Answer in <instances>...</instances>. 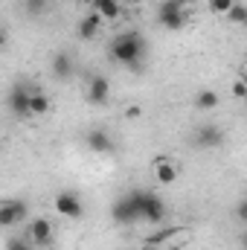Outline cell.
I'll return each mask as SVG.
<instances>
[{
  "instance_id": "obj_11",
  "label": "cell",
  "mask_w": 247,
  "mask_h": 250,
  "mask_svg": "<svg viewBox=\"0 0 247 250\" xmlns=\"http://www.w3.org/2000/svg\"><path fill=\"white\" fill-rule=\"evenodd\" d=\"M29 242L38 245V248L53 245V224H50V218H35L29 224Z\"/></svg>"
},
{
  "instance_id": "obj_9",
  "label": "cell",
  "mask_w": 247,
  "mask_h": 250,
  "mask_svg": "<svg viewBox=\"0 0 247 250\" xmlns=\"http://www.w3.org/2000/svg\"><path fill=\"white\" fill-rule=\"evenodd\" d=\"M154 178H157V184H163V187H172V184H178V175H181V169H178V163L175 160H169V157H154Z\"/></svg>"
},
{
  "instance_id": "obj_15",
  "label": "cell",
  "mask_w": 247,
  "mask_h": 250,
  "mask_svg": "<svg viewBox=\"0 0 247 250\" xmlns=\"http://www.w3.org/2000/svg\"><path fill=\"white\" fill-rule=\"evenodd\" d=\"M93 6V12L102 18V21H117L123 15V3L120 0H87Z\"/></svg>"
},
{
  "instance_id": "obj_21",
  "label": "cell",
  "mask_w": 247,
  "mask_h": 250,
  "mask_svg": "<svg viewBox=\"0 0 247 250\" xmlns=\"http://www.w3.org/2000/svg\"><path fill=\"white\" fill-rule=\"evenodd\" d=\"M6 250H32V245L26 239H9L6 242Z\"/></svg>"
},
{
  "instance_id": "obj_24",
  "label": "cell",
  "mask_w": 247,
  "mask_h": 250,
  "mask_svg": "<svg viewBox=\"0 0 247 250\" xmlns=\"http://www.w3.org/2000/svg\"><path fill=\"white\" fill-rule=\"evenodd\" d=\"M125 117H140V108H137V105H134V108H128V111H125Z\"/></svg>"
},
{
  "instance_id": "obj_4",
  "label": "cell",
  "mask_w": 247,
  "mask_h": 250,
  "mask_svg": "<svg viewBox=\"0 0 247 250\" xmlns=\"http://www.w3.org/2000/svg\"><path fill=\"white\" fill-rule=\"evenodd\" d=\"M29 215V204L23 198H3L0 201V227H15Z\"/></svg>"
},
{
  "instance_id": "obj_18",
  "label": "cell",
  "mask_w": 247,
  "mask_h": 250,
  "mask_svg": "<svg viewBox=\"0 0 247 250\" xmlns=\"http://www.w3.org/2000/svg\"><path fill=\"white\" fill-rule=\"evenodd\" d=\"M23 12L29 18H41L50 12V0H23Z\"/></svg>"
},
{
  "instance_id": "obj_28",
  "label": "cell",
  "mask_w": 247,
  "mask_h": 250,
  "mask_svg": "<svg viewBox=\"0 0 247 250\" xmlns=\"http://www.w3.org/2000/svg\"><path fill=\"white\" fill-rule=\"evenodd\" d=\"M67 3H73V0H67Z\"/></svg>"
},
{
  "instance_id": "obj_8",
  "label": "cell",
  "mask_w": 247,
  "mask_h": 250,
  "mask_svg": "<svg viewBox=\"0 0 247 250\" xmlns=\"http://www.w3.org/2000/svg\"><path fill=\"white\" fill-rule=\"evenodd\" d=\"M84 96H87L90 105H105L111 99V82L105 76H99V73L90 76L87 79V87H84Z\"/></svg>"
},
{
  "instance_id": "obj_2",
  "label": "cell",
  "mask_w": 247,
  "mask_h": 250,
  "mask_svg": "<svg viewBox=\"0 0 247 250\" xmlns=\"http://www.w3.org/2000/svg\"><path fill=\"white\" fill-rule=\"evenodd\" d=\"M137 207H140V221L148 224H160L166 218V204L160 195L148 192V189H137Z\"/></svg>"
},
{
  "instance_id": "obj_10",
  "label": "cell",
  "mask_w": 247,
  "mask_h": 250,
  "mask_svg": "<svg viewBox=\"0 0 247 250\" xmlns=\"http://www.w3.org/2000/svg\"><path fill=\"white\" fill-rule=\"evenodd\" d=\"M84 146L93 154H108V151H114V137L108 131H102V128H93V131L84 134Z\"/></svg>"
},
{
  "instance_id": "obj_13",
  "label": "cell",
  "mask_w": 247,
  "mask_h": 250,
  "mask_svg": "<svg viewBox=\"0 0 247 250\" xmlns=\"http://www.w3.org/2000/svg\"><path fill=\"white\" fill-rule=\"evenodd\" d=\"M50 70H53V76H56V79L70 82V79H73V73H76V62H73V56H70V53H56V56H53V62H50Z\"/></svg>"
},
{
  "instance_id": "obj_16",
  "label": "cell",
  "mask_w": 247,
  "mask_h": 250,
  "mask_svg": "<svg viewBox=\"0 0 247 250\" xmlns=\"http://www.w3.org/2000/svg\"><path fill=\"white\" fill-rule=\"evenodd\" d=\"M50 111V96L41 87H32L29 93V117H44Z\"/></svg>"
},
{
  "instance_id": "obj_26",
  "label": "cell",
  "mask_w": 247,
  "mask_h": 250,
  "mask_svg": "<svg viewBox=\"0 0 247 250\" xmlns=\"http://www.w3.org/2000/svg\"><path fill=\"white\" fill-rule=\"evenodd\" d=\"M120 3H123V6H128V3H131V6H140V3H145V0H120Z\"/></svg>"
},
{
  "instance_id": "obj_29",
  "label": "cell",
  "mask_w": 247,
  "mask_h": 250,
  "mask_svg": "<svg viewBox=\"0 0 247 250\" xmlns=\"http://www.w3.org/2000/svg\"><path fill=\"white\" fill-rule=\"evenodd\" d=\"M32 250H35V248H32Z\"/></svg>"
},
{
  "instance_id": "obj_20",
  "label": "cell",
  "mask_w": 247,
  "mask_h": 250,
  "mask_svg": "<svg viewBox=\"0 0 247 250\" xmlns=\"http://www.w3.org/2000/svg\"><path fill=\"white\" fill-rule=\"evenodd\" d=\"M233 3H236V0H209L206 6H209V12H212V15H227Z\"/></svg>"
},
{
  "instance_id": "obj_22",
  "label": "cell",
  "mask_w": 247,
  "mask_h": 250,
  "mask_svg": "<svg viewBox=\"0 0 247 250\" xmlns=\"http://www.w3.org/2000/svg\"><path fill=\"white\" fill-rule=\"evenodd\" d=\"M233 96H236V99H245V96H247L245 79H236V82H233Z\"/></svg>"
},
{
  "instance_id": "obj_5",
  "label": "cell",
  "mask_w": 247,
  "mask_h": 250,
  "mask_svg": "<svg viewBox=\"0 0 247 250\" xmlns=\"http://www.w3.org/2000/svg\"><path fill=\"white\" fill-rule=\"evenodd\" d=\"M53 204H56V212H59L62 218L76 221V218H82V215H84V204H82V198H79L76 192H70V189L59 192Z\"/></svg>"
},
{
  "instance_id": "obj_25",
  "label": "cell",
  "mask_w": 247,
  "mask_h": 250,
  "mask_svg": "<svg viewBox=\"0 0 247 250\" xmlns=\"http://www.w3.org/2000/svg\"><path fill=\"white\" fill-rule=\"evenodd\" d=\"M169 3H175V6H181V9H186V6H189L192 0H169Z\"/></svg>"
},
{
  "instance_id": "obj_17",
  "label": "cell",
  "mask_w": 247,
  "mask_h": 250,
  "mask_svg": "<svg viewBox=\"0 0 247 250\" xmlns=\"http://www.w3.org/2000/svg\"><path fill=\"white\" fill-rule=\"evenodd\" d=\"M218 105H221L218 90L204 87V90H198V93H195V108H198V111H212V108H218Z\"/></svg>"
},
{
  "instance_id": "obj_1",
  "label": "cell",
  "mask_w": 247,
  "mask_h": 250,
  "mask_svg": "<svg viewBox=\"0 0 247 250\" xmlns=\"http://www.w3.org/2000/svg\"><path fill=\"white\" fill-rule=\"evenodd\" d=\"M111 59L123 67H131V70H140L143 67V59H145V38L134 29L128 32H120L114 41H111Z\"/></svg>"
},
{
  "instance_id": "obj_3",
  "label": "cell",
  "mask_w": 247,
  "mask_h": 250,
  "mask_svg": "<svg viewBox=\"0 0 247 250\" xmlns=\"http://www.w3.org/2000/svg\"><path fill=\"white\" fill-rule=\"evenodd\" d=\"M114 221L117 224H137L140 221V207H137V189H131V192H125L123 198H117V204H114Z\"/></svg>"
},
{
  "instance_id": "obj_27",
  "label": "cell",
  "mask_w": 247,
  "mask_h": 250,
  "mask_svg": "<svg viewBox=\"0 0 247 250\" xmlns=\"http://www.w3.org/2000/svg\"><path fill=\"white\" fill-rule=\"evenodd\" d=\"M3 47H6V32L0 29V50H3Z\"/></svg>"
},
{
  "instance_id": "obj_14",
  "label": "cell",
  "mask_w": 247,
  "mask_h": 250,
  "mask_svg": "<svg viewBox=\"0 0 247 250\" xmlns=\"http://www.w3.org/2000/svg\"><path fill=\"white\" fill-rule=\"evenodd\" d=\"M99 29H102V18H99L96 12H87V15L79 21V26H76V32H79L82 41H93V38L99 35Z\"/></svg>"
},
{
  "instance_id": "obj_12",
  "label": "cell",
  "mask_w": 247,
  "mask_h": 250,
  "mask_svg": "<svg viewBox=\"0 0 247 250\" xmlns=\"http://www.w3.org/2000/svg\"><path fill=\"white\" fill-rule=\"evenodd\" d=\"M221 140H224V134H221V128L218 125H201L198 131H195V146H201V148H218L221 146Z\"/></svg>"
},
{
  "instance_id": "obj_19",
  "label": "cell",
  "mask_w": 247,
  "mask_h": 250,
  "mask_svg": "<svg viewBox=\"0 0 247 250\" xmlns=\"http://www.w3.org/2000/svg\"><path fill=\"white\" fill-rule=\"evenodd\" d=\"M227 21H230V23H236V26H245V23H247V6H245V3H239V0H236V3L230 6V12H227Z\"/></svg>"
},
{
  "instance_id": "obj_7",
  "label": "cell",
  "mask_w": 247,
  "mask_h": 250,
  "mask_svg": "<svg viewBox=\"0 0 247 250\" xmlns=\"http://www.w3.org/2000/svg\"><path fill=\"white\" fill-rule=\"evenodd\" d=\"M29 93H32V87H26L23 82H18V84L9 90L6 105H9V111H12L15 117H29Z\"/></svg>"
},
{
  "instance_id": "obj_23",
  "label": "cell",
  "mask_w": 247,
  "mask_h": 250,
  "mask_svg": "<svg viewBox=\"0 0 247 250\" xmlns=\"http://www.w3.org/2000/svg\"><path fill=\"white\" fill-rule=\"evenodd\" d=\"M236 215H239V221H245V215H247V204H245V201L239 204V209H236Z\"/></svg>"
},
{
  "instance_id": "obj_6",
  "label": "cell",
  "mask_w": 247,
  "mask_h": 250,
  "mask_svg": "<svg viewBox=\"0 0 247 250\" xmlns=\"http://www.w3.org/2000/svg\"><path fill=\"white\" fill-rule=\"evenodd\" d=\"M157 23L163 26V29H169V32H181L186 26V9L181 6H175V3H163L160 9H157Z\"/></svg>"
}]
</instances>
